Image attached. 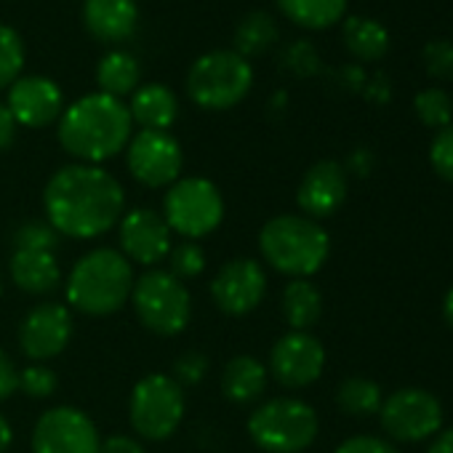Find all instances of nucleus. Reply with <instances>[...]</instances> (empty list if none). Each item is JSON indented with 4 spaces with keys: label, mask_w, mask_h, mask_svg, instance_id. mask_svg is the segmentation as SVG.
Masks as SVG:
<instances>
[{
    "label": "nucleus",
    "mask_w": 453,
    "mask_h": 453,
    "mask_svg": "<svg viewBox=\"0 0 453 453\" xmlns=\"http://www.w3.org/2000/svg\"><path fill=\"white\" fill-rule=\"evenodd\" d=\"M43 208L49 224L59 235L75 241H94L110 233L126 208L120 181L99 165L73 163L59 168L46 189Z\"/></svg>",
    "instance_id": "1"
},
{
    "label": "nucleus",
    "mask_w": 453,
    "mask_h": 453,
    "mask_svg": "<svg viewBox=\"0 0 453 453\" xmlns=\"http://www.w3.org/2000/svg\"><path fill=\"white\" fill-rule=\"evenodd\" d=\"M131 112L123 99L107 94H86L75 99L59 118V142L81 163L96 165L131 142Z\"/></svg>",
    "instance_id": "2"
},
{
    "label": "nucleus",
    "mask_w": 453,
    "mask_h": 453,
    "mask_svg": "<svg viewBox=\"0 0 453 453\" xmlns=\"http://www.w3.org/2000/svg\"><path fill=\"white\" fill-rule=\"evenodd\" d=\"M134 267L115 249L88 251L67 278V302L91 318H104L126 307L134 291Z\"/></svg>",
    "instance_id": "3"
},
{
    "label": "nucleus",
    "mask_w": 453,
    "mask_h": 453,
    "mask_svg": "<svg viewBox=\"0 0 453 453\" xmlns=\"http://www.w3.org/2000/svg\"><path fill=\"white\" fill-rule=\"evenodd\" d=\"M259 251L267 265L294 280L315 275L331 251L323 224L310 216L283 213L270 219L259 233Z\"/></svg>",
    "instance_id": "4"
},
{
    "label": "nucleus",
    "mask_w": 453,
    "mask_h": 453,
    "mask_svg": "<svg viewBox=\"0 0 453 453\" xmlns=\"http://www.w3.org/2000/svg\"><path fill=\"white\" fill-rule=\"evenodd\" d=\"M251 86V62L235 51H208L187 75V94L203 110H230L249 96Z\"/></svg>",
    "instance_id": "5"
},
{
    "label": "nucleus",
    "mask_w": 453,
    "mask_h": 453,
    "mask_svg": "<svg viewBox=\"0 0 453 453\" xmlns=\"http://www.w3.org/2000/svg\"><path fill=\"white\" fill-rule=\"evenodd\" d=\"M249 434L267 453H302L318 437V413L304 400L275 397L251 413Z\"/></svg>",
    "instance_id": "6"
},
{
    "label": "nucleus",
    "mask_w": 453,
    "mask_h": 453,
    "mask_svg": "<svg viewBox=\"0 0 453 453\" xmlns=\"http://www.w3.org/2000/svg\"><path fill=\"white\" fill-rule=\"evenodd\" d=\"M131 304L139 323L157 336H176L192 318V296L168 270L144 273L131 291Z\"/></svg>",
    "instance_id": "7"
},
{
    "label": "nucleus",
    "mask_w": 453,
    "mask_h": 453,
    "mask_svg": "<svg viewBox=\"0 0 453 453\" xmlns=\"http://www.w3.org/2000/svg\"><path fill=\"white\" fill-rule=\"evenodd\" d=\"M163 219L171 233L184 241H197L211 235L224 219V200L211 179L189 176L176 179L163 200Z\"/></svg>",
    "instance_id": "8"
},
{
    "label": "nucleus",
    "mask_w": 453,
    "mask_h": 453,
    "mask_svg": "<svg viewBox=\"0 0 453 453\" xmlns=\"http://www.w3.org/2000/svg\"><path fill=\"white\" fill-rule=\"evenodd\" d=\"M184 408V389L168 373H150L131 392L128 418L144 440H165L179 429Z\"/></svg>",
    "instance_id": "9"
},
{
    "label": "nucleus",
    "mask_w": 453,
    "mask_h": 453,
    "mask_svg": "<svg viewBox=\"0 0 453 453\" xmlns=\"http://www.w3.org/2000/svg\"><path fill=\"white\" fill-rule=\"evenodd\" d=\"M379 418L389 437L400 442H418L437 434L442 424V405L432 392L405 387L381 400Z\"/></svg>",
    "instance_id": "10"
},
{
    "label": "nucleus",
    "mask_w": 453,
    "mask_h": 453,
    "mask_svg": "<svg viewBox=\"0 0 453 453\" xmlns=\"http://www.w3.org/2000/svg\"><path fill=\"white\" fill-rule=\"evenodd\" d=\"M126 163L144 187H171L184 165V152L168 131H139L126 147Z\"/></svg>",
    "instance_id": "11"
},
{
    "label": "nucleus",
    "mask_w": 453,
    "mask_h": 453,
    "mask_svg": "<svg viewBox=\"0 0 453 453\" xmlns=\"http://www.w3.org/2000/svg\"><path fill=\"white\" fill-rule=\"evenodd\" d=\"M96 424L73 405L49 408L33 429V453H99Z\"/></svg>",
    "instance_id": "12"
},
{
    "label": "nucleus",
    "mask_w": 453,
    "mask_h": 453,
    "mask_svg": "<svg viewBox=\"0 0 453 453\" xmlns=\"http://www.w3.org/2000/svg\"><path fill=\"white\" fill-rule=\"evenodd\" d=\"M267 294V275L257 259L238 257L226 262L211 280V296L224 315H249Z\"/></svg>",
    "instance_id": "13"
},
{
    "label": "nucleus",
    "mask_w": 453,
    "mask_h": 453,
    "mask_svg": "<svg viewBox=\"0 0 453 453\" xmlns=\"http://www.w3.org/2000/svg\"><path fill=\"white\" fill-rule=\"evenodd\" d=\"M323 368H326V349L307 331H291L280 336L270 352V373L278 384L288 389H302L315 384Z\"/></svg>",
    "instance_id": "14"
},
{
    "label": "nucleus",
    "mask_w": 453,
    "mask_h": 453,
    "mask_svg": "<svg viewBox=\"0 0 453 453\" xmlns=\"http://www.w3.org/2000/svg\"><path fill=\"white\" fill-rule=\"evenodd\" d=\"M70 339H73V315L65 304L57 302H43L33 307L19 326V347L35 363L62 355Z\"/></svg>",
    "instance_id": "15"
},
{
    "label": "nucleus",
    "mask_w": 453,
    "mask_h": 453,
    "mask_svg": "<svg viewBox=\"0 0 453 453\" xmlns=\"http://www.w3.org/2000/svg\"><path fill=\"white\" fill-rule=\"evenodd\" d=\"M171 226L152 208H131L120 216V249L128 262L160 265L171 251Z\"/></svg>",
    "instance_id": "16"
},
{
    "label": "nucleus",
    "mask_w": 453,
    "mask_h": 453,
    "mask_svg": "<svg viewBox=\"0 0 453 453\" xmlns=\"http://www.w3.org/2000/svg\"><path fill=\"white\" fill-rule=\"evenodd\" d=\"M9 112L14 115L17 126L25 128H46L65 112L62 88L43 75H25L17 78L9 88Z\"/></svg>",
    "instance_id": "17"
},
{
    "label": "nucleus",
    "mask_w": 453,
    "mask_h": 453,
    "mask_svg": "<svg viewBox=\"0 0 453 453\" xmlns=\"http://www.w3.org/2000/svg\"><path fill=\"white\" fill-rule=\"evenodd\" d=\"M347 197V171L336 160H320L315 163L296 192V203L310 219H326L342 208Z\"/></svg>",
    "instance_id": "18"
},
{
    "label": "nucleus",
    "mask_w": 453,
    "mask_h": 453,
    "mask_svg": "<svg viewBox=\"0 0 453 453\" xmlns=\"http://www.w3.org/2000/svg\"><path fill=\"white\" fill-rule=\"evenodd\" d=\"M83 22L96 41L123 43L134 35L139 22L136 0H86Z\"/></svg>",
    "instance_id": "19"
},
{
    "label": "nucleus",
    "mask_w": 453,
    "mask_h": 453,
    "mask_svg": "<svg viewBox=\"0 0 453 453\" xmlns=\"http://www.w3.org/2000/svg\"><path fill=\"white\" fill-rule=\"evenodd\" d=\"M12 280L19 291L33 296H46L59 288L62 283V267L57 262V254L49 251H17L9 262Z\"/></svg>",
    "instance_id": "20"
},
{
    "label": "nucleus",
    "mask_w": 453,
    "mask_h": 453,
    "mask_svg": "<svg viewBox=\"0 0 453 453\" xmlns=\"http://www.w3.org/2000/svg\"><path fill=\"white\" fill-rule=\"evenodd\" d=\"M131 120L142 126V131H168L179 115V102L173 91L163 83H147L131 96Z\"/></svg>",
    "instance_id": "21"
},
{
    "label": "nucleus",
    "mask_w": 453,
    "mask_h": 453,
    "mask_svg": "<svg viewBox=\"0 0 453 453\" xmlns=\"http://www.w3.org/2000/svg\"><path fill=\"white\" fill-rule=\"evenodd\" d=\"M267 389V368L251 357L238 355L224 365L221 373V392L235 405H254Z\"/></svg>",
    "instance_id": "22"
},
{
    "label": "nucleus",
    "mask_w": 453,
    "mask_h": 453,
    "mask_svg": "<svg viewBox=\"0 0 453 453\" xmlns=\"http://www.w3.org/2000/svg\"><path fill=\"white\" fill-rule=\"evenodd\" d=\"M283 315L294 331H310L323 315V296L315 283L299 278L283 291Z\"/></svg>",
    "instance_id": "23"
},
{
    "label": "nucleus",
    "mask_w": 453,
    "mask_h": 453,
    "mask_svg": "<svg viewBox=\"0 0 453 453\" xmlns=\"http://www.w3.org/2000/svg\"><path fill=\"white\" fill-rule=\"evenodd\" d=\"M139 62L126 54V51H110L107 57H102L99 67H96V83L99 91L115 99H123L128 94H134L139 88Z\"/></svg>",
    "instance_id": "24"
},
{
    "label": "nucleus",
    "mask_w": 453,
    "mask_h": 453,
    "mask_svg": "<svg viewBox=\"0 0 453 453\" xmlns=\"http://www.w3.org/2000/svg\"><path fill=\"white\" fill-rule=\"evenodd\" d=\"M278 9L304 30H326L344 17L347 0H278Z\"/></svg>",
    "instance_id": "25"
},
{
    "label": "nucleus",
    "mask_w": 453,
    "mask_h": 453,
    "mask_svg": "<svg viewBox=\"0 0 453 453\" xmlns=\"http://www.w3.org/2000/svg\"><path fill=\"white\" fill-rule=\"evenodd\" d=\"M344 46L352 57L360 62H376L387 54L389 49V35L387 30L365 17H349L344 22Z\"/></svg>",
    "instance_id": "26"
},
{
    "label": "nucleus",
    "mask_w": 453,
    "mask_h": 453,
    "mask_svg": "<svg viewBox=\"0 0 453 453\" xmlns=\"http://www.w3.org/2000/svg\"><path fill=\"white\" fill-rule=\"evenodd\" d=\"M278 41V25L267 12H251L246 14L235 27V54L243 59L265 54Z\"/></svg>",
    "instance_id": "27"
},
{
    "label": "nucleus",
    "mask_w": 453,
    "mask_h": 453,
    "mask_svg": "<svg viewBox=\"0 0 453 453\" xmlns=\"http://www.w3.org/2000/svg\"><path fill=\"white\" fill-rule=\"evenodd\" d=\"M336 403L349 416H371V413H379V408H381V389L371 379L352 376L339 384Z\"/></svg>",
    "instance_id": "28"
},
{
    "label": "nucleus",
    "mask_w": 453,
    "mask_h": 453,
    "mask_svg": "<svg viewBox=\"0 0 453 453\" xmlns=\"http://www.w3.org/2000/svg\"><path fill=\"white\" fill-rule=\"evenodd\" d=\"M25 70V43L9 25H0V88H12Z\"/></svg>",
    "instance_id": "29"
},
{
    "label": "nucleus",
    "mask_w": 453,
    "mask_h": 453,
    "mask_svg": "<svg viewBox=\"0 0 453 453\" xmlns=\"http://www.w3.org/2000/svg\"><path fill=\"white\" fill-rule=\"evenodd\" d=\"M413 107H416V115H418V120L424 126H429V128H445V126H450L453 102H450V96L445 91L426 88V91L416 94Z\"/></svg>",
    "instance_id": "30"
},
{
    "label": "nucleus",
    "mask_w": 453,
    "mask_h": 453,
    "mask_svg": "<svg viewBox=\"0 0 453 453\" xmlns=\"http://www.w3.org/2000/svg\"><path fill=\"white\" fill-rule=\"evenodd\" d=\"M165 262H168V273L181 283L195 280L205 270V254L195 241H181V243L171 246Z\"/></svg>",
    "instance_id": "31"
},
{
    "label": "nucleus",
    "mask_w": 453,
    "mask_h": 453,
    "mask_svg": "<svg viewBox=\"0 0 453 453\" xmlns=\"http://www.w3.org/2000/svg\"><path fill=\"white\" fill-rule=\"evenodd\" d=\"M59 238L62 235L54 230L49 221H27L17 230L14 246H17V251H49V254H57Z\"/></svg>",
    "instance_id": "32"
},
{
    "label": "nucleus",
    "mask_w": 453,
    "mask_h": 453,
    "mask_svg": "<svg viewBox=\"0 0 453 453\" xmlns=\"http://www.w3.org/2000/svg\"><path fill=\"white\" fill-rule=\"evenodd\" d=\"M208 373V357L203 352H184L181 357H176V363L171 365V379L184 389V387H197Z\"/></svg>",
    "instance_id": "33"
},
{
    "label": "nucleus",
    "mask_w": 453,
    "mask_h": 453,
    "mask_svg": "<svg viewBox=\"0 0 453 453\" xmlns=\"http://www.w3.org/2000/svg\"><path fill=\"white\" fill-rule=\"evenodd\" d=\"M57 373L49 365H30L19 371V389L30 397H51L57 392Z\"/></svg>",
    "instance_id": "34"
},
{
    "label": "nucleus",
    "mask_w": 453,
    "mask_h": 453,
    "mask_svg": "<svg viewBox=\"0 0 453 453\" xmlns=\"http://www.w3.org/2000/svg\"><path fill=\"white\" fill-rule=\"evenodd\" d=\"M429 160H432V168H434L442 179L453 181V126L440 128V134L432 139Z\"/></svg>",
    "instance_id": "35"
},
{
    "label": "nucleus",
    "mask_w": 453,
    "mask_h": 453,
    "mask_svg": "<svg viewBox=\"0 0 453 453\" xmlns=\"http://www.w3.org/2000/svg\"><path fill=\"white\" fill-rule=\"evenodd\" d=\"M424 67L434 78H453V43L432 41L424 49Z\"/></svg>",
    "instance_id": "36"
},
{
    "label": "nucleus",
    "mask_w": 453,
    "mask_h": 453,
    "mask_svg": "<svg viewBox=\"0 0 453 453\" xmlns=\"http://www.w3.org/2000/svg\"><path fill=\"white\" fill-rule=\"evenodd\" d=\"M336 453H397L387 440L381 437H371V434H357V437H349L344 440Z\"/></svg>",
    "instance_id": "37"
},
{
    "label": "nucleus",
    "mask_w": 453,
    "mask_h": 453,
    "mask_svg": "<svg viewBox=\"0 0 453 453\" xmlns=\"http://www.w3.org/2000/svg\"><path fill=\"white\" fill-rule=\"evenodd\" d=\"M19 389V368L0 349V400H9Z\"/></svg>",
    "instance_id": "38"
},
{
    "label": "nucleus",
    "mask_w": 453,
    "mask_h": 453,
    "mask_svg": "<svg viewBox=\"0 0 453 453\" xmlns=\"http://www.w3.org/2000/svg\"><path fill=\"white\" fill-rule=\"evenodd\" d=\"M288 65L296 70V73H310V70H315L318 67V54H315V49L310 46V43H294L291 46V51H288Z\"/></svg>",
    "instance_id": "39"
},
{
    "label": "nucleus",
    "mask_w": 453,
    "mask_h": 453,
    "mask_svg": "<svg viewBox=\"0 0 453 453\" xmlns=\"http://www.w3.org/2000/svg\"><path fill=\"white\" fill-rule=\"evenodd\" d=\"M99 453H147L144 445L128 434H112L99 442Z\"/></svg>",
    "instance_id": "40"
},
{
    "label": "nucleus",
    "mask_w": 453,
    "mask_h": 453,
    "mask_svg": "<svg viewBox=\"0 0 453 453\" xmlns=\"http://www.w3.org/2000/svg\"><path fill=\"white\" fill-rule=\"evenodd\" d=\"M17 139V120L9 112V107L0 102V152L9 150Z\"/></svg>",
    "instance_id": "41"
},
{
    "label": "nucleus",
    "mask_w": 453,
    "mask_h": 453,
    "mask_svg": "<svg viewBox=\"0 0 453 453\" xmlns=\"http://www.w3.org/2000/svg\"><path fill=\"white\" fill-rule=\"evenodd\" d=\"M426 453H453V426L445 429V432H440V434L434 437V442L429 445Z\"/></svg>",
    "instance_id": "42"
},
{
    "label": "nucleus",
    "mask_w": 453,
    "mask_h": 453,
    "mask_svg": "<svg viewBox=\"0 0 453 453\" xmlns=\"http://www.w3.org/2000/svg\"><path fill=\"white\" fill-rule=\"evenodd\" d=\"M14 442V429L9 424V418H4V413H0V453H6Z\"/></svg>",
    "instance_id": "43"
},
{
    "label": "nucleus",
    "mask_w": 453,
    "mask_h": 453,
    "mask_svg": "<svg viewBox=\"0 0 453 453\" xmlns=\"http://www.w3.org/2000/svg\"><path fill=\"white\" fill-rule=\"evenodd\" d=\"M442 315H445L448 326L453 328V286H450V291L445 294V302H442Z\"/></svg>",
    "instance_id": "44"
},
{
    "label": "nucleus",
    "mask_w": 453,
    "mask_h": 453,
    "mask_svg": "<svg viewBox=\"0 0 453 453\" xmlns=\"http://www.w3.org/2000/svg\"><path fill=\"white\" fill-rule=\"evenodd\" d=\"M0 294H4V278H0Z\"/></svg>",
    "instance_id": "45"
}]
</instances>
